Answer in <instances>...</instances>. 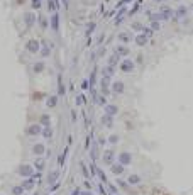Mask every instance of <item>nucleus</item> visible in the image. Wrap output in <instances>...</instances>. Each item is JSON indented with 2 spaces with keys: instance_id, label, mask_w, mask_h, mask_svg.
Masks as SVG:
<instances>
[{
  "instance_id": "nucleus-1",
  "label": "nucleus",
  "mask_w": 193,
  "mask_h": 195,
  "mask_svg": "<svg viewBox=\"0 0 193 195\" xmlns=\"http://www.w3.org/2000/svg\"><path fill=\"white\" fill-rule=\"evenodd\" d=\"M26 49L29 53H37L39 51V41L37 39H29L27 44H26Z\"/></svg>"
},
{
  "instance_id": "nucleus-2",
  "label": "nucleus",
  "mask_w": 193,
  "mask_h": 195,
  "mask_svg": "<svg viewBox=\"0 0 193 195\" xmlns=\"http://www.w3.org/2000/svg\"><path fill=\"white\" fill-rule=\"evenodd\" d=\"M120 70H122V71H125V73H131L132 70H134V61L124 60L122 63H120Z\"/></svg>"
},
{
  "instance_id": "nucleus-3",
  "label": "nucleus",
  "mask_w": 193,
  "mask_h": 195,
  "mask_svg": "<svg viewBox=\"0 0 193 195\" xmlns=\"http://www.w3.org/2000/svg\"><path fill=\"white\" fill-rule=\"evenodd\" d=\"M131 160H132V156H131V153H127V151H124V153H120V155H119V163H120L122 166L129 165Z\"/></svg>"
},
{
  "instance_id": "nucleus-4",
  "label": "nucleus",
  "mask_w": 193,
  "mask_h": 195,
  "mask_svg": "<svg viewBox=\"0 0 193 195\" xmlns=\"http://www.w3.org/2000/svg\"><path fill=\"white\" fill-rule=\"evenodd\" d=\"M104 161L107 165H114V151L112 149H107L104 153Z\"/></svg>"
},
{
  "instance_id": "nucleus-5",
  "label": "nucleus",
  "mask_w": 193,
  "mask_h": 195,
  "mask_svg": "<svg viewBox=\"0 0 193 195\" xmlns=\"http://www.w3.org/2000/svg\"><path fill=\"white\" fill-rule=\"evenodd\" d=\"M19 171H21L22 176H31L34 171H32V166H29V165H22L21 168H19Z\"/></svg>"
},
{
  "instance_id": "nucleus-6",
  "label": "nucleus",
  "mask_w": 193,
  "mask_h": 195,
  "mask_svg": "<svg viewBox=\"0 0 193 195\" xmlns=\"http://www.w3.org/2000/svg\"><path fill=\"white\" fill-rule=\"evenodd\" d=\"M112 92L114 94H122L124 92V83L122 81H114L112 83Z\"/></svg>"
},
{
  "instance_id": "nucleus-7",
  "label": "nucleus",
  "mask_w": 193,
  "mask_h": 195,
  "mask_svg": "<svg viewBox=\"0 0 193 195\" xmlns=\"http://www.w3.org/2000/svg\"><path fill=\"white\" fill-rule=\"evenodd\" d=\"M147 39H149V37H147L144 32H141L137 37H136V44H137V46H144L146 42H147Z\"/></svg>"
},
{
  "instance_id": "nucleus-8",
  "label": "nucleus",
  "mask_w": 193,
  "mask_h": 195,
  "mask_svg": "<svg viewBox=\"0 0 193 195\" xmlns=\"http://www.w3.org/2000/svg\"><path fill=\"white\" fill-rule=\"evenodd\" d=\"M39 131H41V126L34 124V126H31V127L27 129V134L29 136H37V134H39Z\"/></svg>"
},
{
  "instance_id": "nucleus-9",
  "label": "nucleus",
  "mask_w": 193,
  "mask_h": 195,
  "mask_svg": "<svg viewBox=\"0 0 193 195\" xmlns=\"http://www.w3.org/2000/svg\"><path fill=\"white\" fill-rule=\"evenodd\" d=\"M24 19H26V24H27V26H32V24H34V14L26 12L24 14Z\"/></svg>"
},
{
  "instance_id": "nucleus-10",
  "label": "nucleus",
  "mask_w": 193,
  "mask_h": 195,
  "mask_svg": "<svg viewBox=\"0 0 193 195\" xmlns=\"http://www.w3.org/2000/svg\"><path fill=\"white\" fill-rule=\"evenodd\" d=\"M112 173L114 175H120V173H124V166L122 165H112Z\"/></svg>"
},
{
  "instance_id": "nucleus-11",
  "label": "nucleus",
  "mask_w": 193,
  "mask_h": 195,
  "mask_svg": "<svg viewBox=\"0 0 193 195\" xmlns=\"http://www.w3.org/2000/svg\"><path fill=\"white\" fill-rule=\"evenodd\" d=\"M115 54H117V56H127V54H129V47L127 46H119Z\"/></svg>"
},
{
  "instance_id": "nucleus-12",
  "label": "nucleus",
  "mask_w": 193,
  "mask_h": 195,
  "mask_svg": "<svg viewBox=\"0 0 193 195\" xmlns=\"http://www.w3.org/2000/svg\"><path fill=\"white\" fill-rule=\"evenodd\" d=\"M105 112H107V115H114V114H117V107L115 105H105Z\"/></svg>"
},
{
  "instance_id": "nucleus-13",
  "label": "nucleus",
  "mask_w": 193,
  "mask_h": 195,
  "mask_svg": "<svg viewBox=\"0 0 193 195\" xmlns=\"http://www.w3.org/2000/svg\"><path fill=\"white\" fill-rule=\"evenodd\" d=\"M119 39L122 41V42H129V41H131V36L127 32H120L119 34Z\"/></svg>"
},
{
  "instance_id": "nucleus-14",
  "label": "nucleus",
  "mask_w": 193,
  "mask_h": 195,
  "mask_svg": "<svg viewBox=\"0 0 193 195\" xmlns=\"http://www.w3.org/2000/svg\"><path fill=\"white\" fill-rule=\"evenodd\" d=\"M39 124H41V126H46V127H49V115H41V121H39Z\"/></svg>"
},
{
  "instance_id": "nucleus-15",
  "label": "nucleus",
  "mask_w": 193,
  "mask_h": 195,
  "mask_svg": "<svg viewBox=\"0 0 193 195\" xmlns=\"http://www.w3.org/2000/svg\"><path fill=\"white\" fill-rule=\"evenodd\" d=\"M129 183H132V185H136V183H141V176L131 175V176H129Z\"/></svg>"
},
{
  "instance_id": "nucleus-16",
  "label": "nucleus",
  "mask_w": 193,
  "mask_h": 195,
  "mask_svg": "<svg viewBox=\"0 0 193 195\" xmlns=\"http://www.w3.org/2000/svg\"><path fill=\"white\" fill-rule=\"evenodd\" d=\"M32 151H34L36 155H42V153H44V146H42V144H36Z\"/></svg>"
},
{
  "instance_id": "nucleus-17",
  "label": "nucleus",
  "mask_w": 193,
  "mask_h": 195,
  "mask_svg": "<svg viewBox=\"0 0 193 195\" xmlns=\"http://www.w3.org/2000/svg\"><path fill=\"white\" fill-rule=\"evenodd\" d=\"M102 122H104L105 126H112V115H104V117H102Z\"/></svg>"
},
{
  "instance_id": "nucleus-18",
  "label": "nucleus",
  "mask_w": 193,
  "mask_h": 195,
  "mask_svg": "<svg viewBox=\"0 0 193 195\" xmlns=\"http://www.w3.org/2000/svg\"><path fill=\"white\" fill-rule=\"evenodd\" d=\"M56 102H58V97H49L48 107H56Z\"/></svg>"
},
{
  "instance_id": "nucleus-19",
  "label": "nucleus",
  "mask_w": 193,
  "mask_h": 195,
  "mask_svg": "<svg viewBox=\"0 0 193 195\" xmlns=\"http://www.w3.org/2000/svg\"><path fill=\"white\" fill-rule=\"evenodd\" d=\"M42 136H44V137H51V136H53V129H51V127H46L44 131H42Z\"/></svg>"
},
{
  "instance_id": "nucleus-20",
  "label": "nucleus",
  "mask_w": 193,
  "mask_h": 195,
  "mask_svg": "<svg viewBox=\"0 0 193 195\" xmlns=\"http://www.w3.org/2000/svg\"><path fill=\"white\" fill-rule=\"evenodd\" d=\"M139 7H141V0H139V2H136V5L132 7V10L129 12V15H134V14H136V12L139 10Z\"/></svg>"
},
{
  "instance_id": "nucleus-21",
  "label": "nucleus",
  "mask_w": 193,
  "mask_h": 195,
  "mask_svg": "<svg viewBox=\"0 0 193 195\" xmlns=\"http://www.w3.org/2000/svg\"><path fill=\"white\" fill-rule=\"evenodd\" d=\"M185 14H186V7H179L178 12H176V17H183Z\"/></svg>"
},
{
  "instance_id": "nucleus-22",
  "label": "nucleus",
  "mask_w": 193,
  "mask_h": 195,
  "mask_svg": "<svg viewBox=\"0 0 193 195\" xmlns=\"http://www.w3.org/2000/svg\"><path fill=\"white\" fill-rule=\"evenodd\" d=\"M41 54H42V56H49V54H51V51H49V47L46 46V44L42 46V49H41Z\"/></svg>"
},
{
  "instance_id": "nucleus-23",
  "label": "nucleus",
  "mask_w": 193,
  "mask_h": 195,
  "mask_svg": "<svg viewBox=\"0 0 193 195\" xmlns=\"http://www.w3.org/2000/svg\"><path fill=\"white\" fill-rule=\"evenodd\" d=\"M151 24H152V26H151V29H152V31H158V29H161V24H159L158 20H152Z\"/></svg>"
},
{
  "instance_id": "nucleus-24",
  "label": "nucleus",
  "mask_w": 193,
  "mask_h": 195,
  "mask_svg": "<svg viewBox=\"0 0 193 195\" xmlns=\"http://www.w3.org/2000/svg\"><path fill=\"white\" fill-rule=\"evenodd\" d=\"M129 2H132V0H120V2H117V5H115V9H122V7H124L125 4H129Z\"/></svg>"
},
{
  "instance_id": "nucleus-25",
  "label": "nucleus",
  "mask_w": 193,
  "mask_h": 195,
  "mask_svg": "<svg viewBox=\"0 0 193 195\" xmlns=\"http://www.w3.org/2000/svg\"><path fill=\"white\" fill-rule=\"evenodd\" d=\"M53 27L58 31V14H53Z\"/></svg>"
},
{
  "instance_id": "nucleus-26",
  "label": "nucleus",
  "mask_w": 193,
  "mask_h": 195,
  "mask_svg": "<svg viewBox=\"0 0 193 195\" xmlns=\"http://www.w3.org/2000/svg\"><path fill=\"white\" fill-rule=\"evenodd\" d=\"M56 178H58V171H53V173L49 175V183H53V182L56 180Z\"/></svg>"
},
{
  "instance_id": "nucleus-27",
  "label": "nucleus",
  "mask_w": 193,
  "mask_h": 195,
  "mask_svg": "<svg viewBox=\"0 0 193 195\" xmlns=\"http://www.w3.org/2000/svg\"><path fill=\"white\" fill-rule=\"evenodd\" d=\"M24 192V187H14V194L15 195H21Z\"/></svg>"
},
{
  "instance_id": "nucleus-28",
  "label": "nucleus",
  "mask_w": 193,
  "mask_h": 195,
  "mask_svg": "<svg viewBox=\"0 0 193 195\" xmlns=\"http://www.w3.org/2000/svg\"><path fill=\"white\" fill-rule=\"evenodd\" d=\"M109 141H110L112 144H114V142H117V141H119V137H117V136H115V134H112L110 137H109Z\"/></svg>"
},
{
  "instance_id": "nucleus-29",
  "label": "nucleus",
  "mask_w": 193,
  "mask_h": 195,
  "mask_svg": "<svg viewBox=\"0 0 193 195\" xmlns=\"http://www.w3.org/2000/svg\"><path fill=\"white\" fill-rule=\"evenodd\" d=\"M98 176H100V178H102L104 182H107V176L104 175V171H102V170H98Z\"/></svg>"
},
{
  "instance_id": "nucleus-30",
  "label": "nucleus",
  "mask_w": 193,
  "mask_h": 195,
  "mask_svg": "<svg viewBox=\"0 0 193 195\" xmlns=\"http://www.w3.org/2000/svg\"><path fill=\"white\" fill-rule=\"evenodd\" d=\"M36 65H37V66L34 68V71H37V73H39V71L42 70V63H36Z\"/></svg>"
},
{
  "instance_id": "nucleus-31",
  "label": "nucleus",
  "mask_w": 193,
  "mask_h": 195,
  "mask_svg": "<svg viewBox=\"0 0 193 195\" xmlns=\"http://www.w3.org/2000/svg\"><path fill=\"white\" fill-rule=\"evenodd\" d=\"M36 166H37V168H39V170L42 168V160H41V158H39V160L36 161Z\"/></svg>"
},
{
  "instance_id": "nucleus-32",
  "label": "nucleus",
  "mask_w": 193,
  "mask_h": 195,
  "mask_svg": "<svg viewBox=\"0 0 193 195\" xmlns=\"http://www.w3.org/2000/svg\"><path fill=\"white\" fill-rule=\"evenodd\" d=\"M34 7L36 9H39V7H41V0H34Z\"/></svg>"
},
{
  "instance_id": "nucleus-33",
  "label": "nucleus",
  "mask_w": 193,
  "mask_h": 195,
  "mask_svg": "<svg viewBox=\"0 0 193 195\" xmlns=\"http://www.w3.org/2000/svg\"><path fill=\"white\" fill-rule=\"evenodd\" d=\"M71 119H73V122L76 121V112H71Z\"/></svg>"
},
{
  "instance_id": "nucleus-34",
  "label": "nucleus",
  "mask_w": 193,
  "mask_h": 195,
  "mask_svg": "<svg viewBox=\"0 0 193 195\" xmlns=\"http://www.w3.org/2000/svg\"><path fill=\"white\" fill-rule=\"evenodd\" d=\"M159 2H161V0H159Z\"/></svg>"
}]
</instances>
